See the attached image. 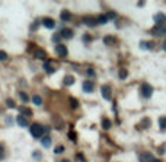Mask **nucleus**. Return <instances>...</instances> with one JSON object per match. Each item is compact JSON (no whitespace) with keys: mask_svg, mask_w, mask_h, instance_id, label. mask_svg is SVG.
I'll use <instances>...</instances> for the list:
<instances>
[{"mask_svg":"<svg viewBox=\"0 0 166 162\" xmlns=\"http://www.w3.org/2000/svg\"><path fill=\"white\" fill-rule=\"evenodd\" d=\"M163 48H165V50H166V41H165V42H163Z\"/></svg>","mask_w":166,"mask_h":162,"instance_id":"c9c22d12","label":"nucleus"},{"mask_svg":"<svg viewBox=\"0 0 166 162\" xmlns=\"http://www.w3.org/2000/svg\"><path fill=\"white\" fill-rule=\"evenodd\" d=\"M6 105H7V107H10V108H15V101H13V99H7Z\"/></svg>","mask_w":166,"mask_h":162,"instance_id":"c85d7f7f","label":"nucleus"},{"mask_svg":"<svg viewBox=\"0 0 166 162\" xmlns=\"http://www.w3.org/2000/svg\"><path fill=\"white\" fill-rule=\"evenodd\" d=\"M29 131H31L32 137L38 139V137H41V136L44 135V127H42L41 124H38V123H35V124H32V126H31Z\"/></svg>","mask_w":166,"mask_h":162,"instance_id":"f257e3e1","label":"nucleus"},{"mask_svg":"<svg viewBox=\"0 0 166 162\" xmlns=\"http://www.w3.org/2000/svg\"><path fill=\"white\" fill-rule=\"evenodd\" d=\"M19 96H20V98H22V99H23L25 102L28 101V95H26V94H23V92H19Z\"/></svg>","mask_w":166,"mask_h":162,"instance_id":"2f4dec72","label":"nucleus"},{"mask_svg":"<svg viewBox=\"0 0 166 162\" xmlns=\"http://www.w3.org/2000/svg\"><path fill=\"white\" fill-rule=\"evenodd\" d=\"M102 127L105 128V130H108V128L111 127V120H108V118H104V120H102Z\"/></svg>","mask_w":166,"mask_h":162,"instance_id":"412c9836","label":"nucleus"},{"mask_svg":"<svg viewBox=\"0 0 166 162\" xmlns=\"http://www.w3.org/2000/svg\"><path fill=\"white\" fill-rule=\"evenodd\" d=\"M127 76H128V72H127L125 69H121L120 70V79H125Z\"/></svg>","mask_w":166,"mask_h":162,"instance_id":"b1692460","label":"nucleus"},{"mask_svg":"<svg viewBox=\"0 0 166 162\" xmlns=\"http://www.w3.org/2000/svg\"><path fill=\"white\" fill-rule=\"evenodd\" d=\"M115 16H117V13H115V12H108V13H106V18H108V20H109V19H114Z\"/></svg>","mask_w":166,"mask_h":162,"instance_id":"cd10ccee","label":"nucleus"},{"mask_svg":"<svg viewBox=\"0 0 166 162\" xmlns=\"http://www.w3.org/2000/svg\"><path fill=\"white\" fill-rule=\"evenodd\" d=\"M70 105H72V108H77V99L76 98H70Z\"/></svg>","mask_w":166,"mask_h":162,"instance_id":"a878e982","label":"nucleus"},{"mask_svg":"<svg viewBox=\"0 0 166 162\" xmlns=\"http://www.w3.org/2000/svg\"><path fill=\"white\" fill-rule=\"evenodd\" d=\"M41 145H42L44 148H50V146H51V137L44 136V137L41 139Z\"/></svg>","mask_w":166,"mask_h":162,"instance_id":"4468645a","label":"nucleus"},{"mask_svg":"<svg viewBox=\"0 0 166 162\" xmlns=\"http://www.w3.org/2000/svg\"><path fill=\"white\" fill-rule=\"evenodd\" d=\"M19 113H20V115H23V117H29V115H32L31 108H28V107H20L19 108Z\"/></svg>","mask_w":166,"mask_h":162,"instance_id":"ddd939ff","label":"nucleus"},{"mask_svg":"<svg viewBox=\"0 0 166 162\" xmlns=\"http://www.w3.org/2000/svg\"><path fill=\"white\" fill-rule=\"evenodd\" d=\"M7 53L6 51H3V50H0V61H5V60H7Z\"/></svg>","mask_w":166,"mask_h":162,"instance_id":"5701e85b","label":"nucleus"},{"mask_svg":"<svg viewBox=\"0 0 166 162\" xmlns=\"http://www.w3.org/2000/svg\"><path fill=\"white\" fill-rule=\"evenodd\" d=\"M61 162H70V161H67V159H63V161H61Z\"/></svg>","mask_w":166,"mask_h":162,"instance_id":"e433bc0d","label":"nucleus"},{"mask_svg":"<svg viewBox=\"0 0 166 162\" xmlns=\"http://www.w3.org/2000/svg\"><path fill=\"white\" fill-rule=\"evenodd\" d=\"M74 136H76V135H74V133H70V139H72V140H74V139H76Z\"/></svg>","mask_w":166,"mask_h":162,"instance_id":"f704fd0d","label":"nucleus"},{"mask_svg":"<svg viewBox=\"0 0 166 162\" xmlns=\"http://www.w3.org/2000/svg\"><path fill=\"white\" fill-rule=\"evenodd\" d=\"M42 25L45 28H48V29H53V28L55 27V22H54L51 18H44V19H42Z\"/></svg>","mask_w":166,"mask_h":162,"instance_id":"9d476101","label":"nucleus"},{"mask_svg":"<svg viewBox=\"0 0 166 162\" xmlns=\"http://www.w3.org/2000/svg\"><path fill=\"white\" fill-rule=\"evenodd\" d=\"M104 41H105V44H109V42H112L114 41V38L112 37H105V40Z\"/></svg>","mask_w":166,"mask_h":162,"instance_id":"473e14b6","label":"nucleus"},{"mask_svg":"<svg viewBox=\"0 0 166 162\" xmlns=\"http://www.w3.org/2000/svg\"><path fill=\"white\" fill-rule=\"evenodd\" d=\"M87 74H89V76H93V70H92V69H89V70H87Z\"/></svg>","mask_w":166,"mask_h":162,"instance_id":"72a5a7b5","label":"nucleus"},{"mask_svg":"<svg viewBox=\"0 0 166 162\" xmlns=\"http://www.w3.org/2000/svg\"><path fill=\"white\" fill-rule=\"evenodd\" d=\"M16 121H18V124H19L20 127H28L29 126V121H28L26 117H23V115H18V118H16Z\"/></svg>","mask_w":166,"mask_h":162,"instance_id":"1a4fd4ad","label":"nucleus"},{"mask_svg":"<svg viewBox=\"0 0 166 162\" xmlns=\"http://www.w3.org/2000/svg\"><path fill=\"white\" fill-rule=\"evenodd\" d=\"M5 158V149H3V146L0 145V161Z\"/></svg>","mask_w":166,"mask_h":162,"instance_id":"c756f323","label":"nucleus"},{"mask_svg":"<svg viewBox=\"0 0 166 162\" xmlns=\"http://www.w3.org/2000/svg\"><path fill=\"white\" fill-rule=\"evenodd\" d=\"M45 51L44 50H41V48H35V57L37 59H45Z\"/></svg>","mask_w":166,"mask_h":162,"instance_id":"dca6fc26","label":"nucleus"},{"mask_svg":"<svg viewBox=\"0 0 166 162\" xmlns=\"http://www.w3.org/2000/svg\"><path fill=\"white\" fill-rule=\"evenodd\" d=\"M32 101H34L35 105H41V104H42V99H41V96H38V95H35V96H34Z\"/></svg>","mask_w":166,"mask_h":162,"instance_id":"4be33fe9","label":"nucleus"},{"mask_svg":"<svg viewBox=\"0 0 166 162\" xmlns=\"http://www.w3.org/2000/svg\"><path fill=\"white\" fill-rule=\"evenodd\" d=\"M44 69H45L48 73H54L55 72V69L51 67V64H50V61H45V64H44Z\"/></svg>","mask_w":166,"mask_h":162,"instance_id":"aec40b11","label":"nucleus"},{"mask_svg":"<svg viewBox=\"0 0 166 162\" xmlns=\"http://www.w3.org/2000/svg\"><path fill=\"white\" fill-rule=\"evenodd\" d=\"M73 83H74V77H73V76H66V77H64V85L70 86V85H73Z\"/></svg>","mask_w":166,"mask_h":162,"instance_id":"f3484780","label":"nucleus"},{"mask_svg":"<svg viewBox=\"0 0 166 162\" xmlns=\"http://www.w3.org/2000/svg\"><path fill=\"white\" fill-rule=\"evenodd\" d=\"M93 88H95V85H93V82H90V81H86V82H83V91L85 92H92L93 91Z\"/></svg>","mask_w":166,"mask_h":162,"instance_id":"f8f14e48","label":"nucleus"},{"mask_svg":"<svg viewBox=\"0 0 166 162\" xmlns=\"http://www.w3.org/2000/svg\"><path fill=\"white\" fill-rule=\"evenodd\" d=\"M55 53L58 54L60 57H67V47L64 44H57L55 45Z\"/></svg>","mask_w":166,"mask_h":162,"instance_id":"423d86ee","label":"nucleus"},{"mask_svg":"<svg viewBox=\"0 0 166 162\" xmlns=\"http://www.w3.org/2000/svg\"><path fill=\"white\" fill-rule=\"evenodd\" d=\"M101 94H102V96L105 98V99H111V86L109 85H104L102 88H101Z\"/></svg>","mask_w":166,"mask_h":162,"instance_id":"0eeeda50","label":"nucleus"},{"mask_svg":"<svg viewBox=\"0 0 166 162\" xmlns=\"http://www.w3.org/2000/svg\"><path fill=\"white\" fill-rule=\"evenodd\" d=\"M60 38H61V35H60V34L53 35V41H54V42H58V41H60Z\"/></svg>","mask_w":166,"mask_h":162,"instance_id":"7c9ffc66","label":"nucleus"},{"mask_svg":"<svg viewBox=\"0 0 166 162\" xmlns=\"http://www.w3.org/2000/svg\"><path fill=\"white\" fill-rule=\"evenodd\" d=\"M60 18H61V20H64V22H66V20H70L72 13H70L69 10H63V12L60 13Z\"/></svg>","mask_w":166,"mask_h":162,"instance_id":"2eb2a0df","label":"nucleus"},{"mask_svg":"<svg viewBox=\"0 0 166 162\" xmlns=\"http://www.w3.org/2000/svg\"><path fill=\"white\" fill-rule=\"evenodd\" d=\"M63 152H64V146L63 145H60V146H57L54 149V153H63Z\"/></svg>","mask_w":166,"mask_h":162,"instance_id":"393cba45","label":"nucleus"},{"mask_svg":"<svg viewBox=\"0 0 166 162\" xmlns=\"http://www.w3.org/2000/svg\"><path fill=\"white\" fill-rule=\"evenodd\" d=\"M154 22H156V25L157 27H165L166 25V15L159 12V13L154 15Z\"/></svg>","mask_w":166,"mask_h":162,"instance_id":"7ed1b4c3","label":"nucleus"},{"mask_svg":"<svg viewBox=\"0 0 166 162\" xmlns=\"http://www.w3.org/2000/svg\"><path fill=\"white\" fill-rule=\"evenodd\" d=\"M60 35H61V38H67V40H70V38H73V31L72 29H61V32H60Z\"/></svg>","mask_w":166,"mask_h":162,"instance_id":"9b49d317","label":"nucleus"},{"mask_svg":"<svg viewBox=\"0 0 166 162\" xmlns=\"http://www.w3.org/2000/svg\"><path fill=\"white\" fill-rule=\"evenodd\" d=\"M150 34L154 35V37L165 35L166 34V25H165V27H157V25H156L154 28H152V29H150Z\"/></svg>","mask_w":166,"mask_h":162,"instance_id":"39448f33","label":"nucleus"},{"mask_svg":"<svg viewBox=\"0 0 166 162\" xmlns=\"http://www.w3.org/2000/svg\"><path fill=\"white\" fill-rule=\"evenodd\" d=\"M159 126H160V130H166V117H160L159 118Z\"/></svg>","mask_w":166,"mask_h":162,"instance_id":"a211bd4d","label":"nucleus"},{"mask_svg":"<svg viewBox=\"0 0 166 162\" xmlns=\"http://www.w3.org/2000/svg\"><path fill=\"white\" fill-rule=\"evenodd\" d=\"M154 162H162V161H160V159H156V161H154Z\"/></svg>","mask_w":166,"mask_h":162,"instance_id":"4c0bfd02","label":"nucleus"},{"mask_svg":"<svg viewBox=\"0 0 166 162\" xmlns=\"http://www.w3.org/2000/svg\"><path fill=\"white\" fill-rule=\"evenodd\" d=\"M152 42H141V45L140 47L141 48H144V50H147V48H152V45H150Z\"/></svg>","mask_w":166,"mask_h":162,"instance_id":"bb28decb","label":"nucleus"},{"mask_svg":"<svg viewBox=\"0 0 166 162\" xmlns=\"http://www.w3.org/2000/svg\"><path fill=\"white\" fill-rule=\"evenodd\" d=\"M140 91H141V95H143L144 98H150L153 95V86L149 85V83H143L141 88H140Z\"/></svg>","mask_w":166,"mask_h":162,"instance_id":"f03ea898","label":"nucleus"},{"mask_svg":"<svg viewBox=\"0 0 166 162\" xmlns=\"http://www.w3.org/2000/svg\"><path fill=\"white\" fill-rule=\"evenodd\" d=\"M139 161L140 162H154L156 159H154L153 153H150V152H143V153H140Z\"/></svg>","mask_w":166,"mask_h":162,"instance_id":"20e7f679","label":"nucleus"},{"mask_svg":"<svg viewBox=\"0 0 166 162\" xmlns=\"http://www.w3.org/2000/svg\"><path fill=\"white\" fill-rule=\"evenodd\" d=\"M83 23L87 25V27H95V25H98V19L90 18V16H86V18H83Z\"/></svg>","mask_w":166,"mask_h":162,"instance_id":"6e6552de","label":"nucleus"},{"mask_svg":"<svg viewBox=\"0 0 166 162\" xmlns=\"http://www.w3.org/2000/svg\"><path fill=\"white\" fill-rule=\"evenodd\" d=\"M96 19H98V23H102V25H105L106 22H108V18H106V15H99Z\"/></svg>","mask_w":166,"mask_h":162,"instance_id":"6ab92c4d","label":"nucleus"}]
</instances>
